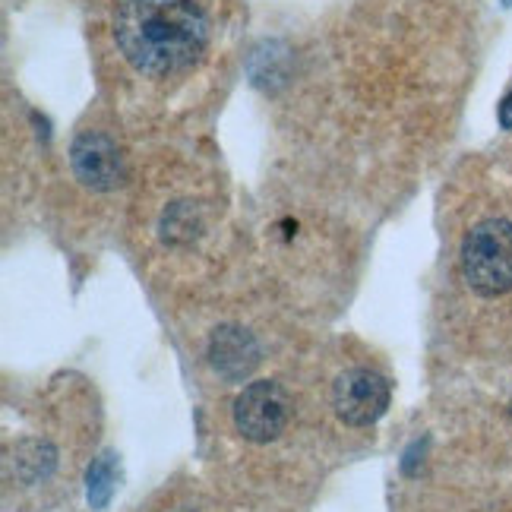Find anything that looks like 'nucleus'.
Returning a JSON list of instances; mask_svg holds the SVG:
<instances>
[{
	"instance_id": "obj_2",
	"label": "nucleus",
	"mask_w": 512,
	"mask_h": 512,
	"mask_svg": "<svg viewBox=\"0 0 512 512\" xmlns=\"http://www.w3.org/2000/svg\"><path fill=\"white\" fill-rule=\"evenodd\" d=\"M462 272L484 298L512 291V222L487 219L471 228L462 244Z\"/></svg>"
},
{
	"instance_id": "obj_1",
	"label": "nucleus",
	"mask_w": 512,
	"mask_h": 512,
	"mask_svg": "<svg viewBox=\"0 0 512 512\" xmlns=\"http://www.w3.org/2000/svg\"><path fill=\"white\" fill-rule=\"evenodd\" d=\"M114 38L127 61L149 76L193 67L209 42V23L190 0H121Z\"/></svg>"
},
{
	"instance_id": "obj_4",
	"label": "nucleus",
	"mask_w": 512,
	"mask_h": 512,
	"mask_svg": "<svg viewBox=\"0 0 512 512\" xmlns=\"http://www.w3.org/2000/svg\"><path fill=\"white\" fill-rule=\"evenodd\" d=\"M332 405H336V415L351 427L377 424L389 408V380L377 370L354 367L336 380Z\"/></svg>"
},
{
	"instance_id": "obj_9",
	"label": "nucleus",
	"mask_w": 512,
	"mask_h": 512,
	"mask_svg": "<svg viewBox=\"0 0 512 512\" xmlns=\"http://www.w3.org/2000/svg\"><path fill=\"white\" fill-rule=\"evenodd\" d=\"M509 415H512V399H509Z\"/></svg>"
},
{
	"instance_id": "obj_8",
	"label": "nucleus",
	"mask_w": 512,
	"mask_h": 512,
	"mask_svg": "<svg viewBox=\"0 0 512 512\" xmlns=\"http://www.w3.org/2000/svg\"><path fill=\"white\" fill-rule=\"evenodd\" d=\"M500 124H503L506 130H512V95L503 98V105H500Z\"/></svg>"
},
{
	"instance_id": "obj_5",
	"label": "nucleus",
	"mask_w": 512,
	"mask_h": 512,
	"mask_svg": "<svg viewBox=\"0 0 512 512\" xmlns=\"http://www.w3.org/2000/svg\"><path fill=\"white\" fill-rule=\"evenodd\" d=\"M70 162L76 177L92 190H114L124 184V159L105 133H83L73 143Z\"/></svg>"
},
{
	"instance_id": "obj_7",
	"label": "nucleus",
	"mask_w": 512,
	"mask_h": 512,
	"mask_svg": "<svg viewBox=\"0 0 512 512\" xmlns=\"http://www.w3.org/2000/svg\"><path fill=\"white\" fill-rule=\"evenodd\" d=\"M203 228L200 222V212L193 209V203H174L168 212H165V222H162V234L165 241H190L196 238V231Z\"/></svg>"
},
{
	"instance_id": "obj_6",
	"label": "nucleus",
	"mask_w": 512,
	"mask_h": 512,
	"mask_svg": "<svg viewBox=\"0 0 512 512\" xmlns=\"http://www.w3.org/2000/svg\"><path fill=\"white\" fill-rule=\"evenodd\" d=\"M209 364L222 373L225 380L238 383L260 364V345L241 326H222L209 339Z\"/></svg>"
},
{
	"instance_id": "obj_3",
	"label": "nucleus",
	"mask_w": 512,
	"mask_h": 512,
	"mask_svg": "<svg viewBox=\"0 0 512 512\" xmlns=\"http://www.w3.org/2000/svg\"><path fill=\"white\" fill-rule=\"evenodd\" d=\"M291 418L288 392L272 380H256L244 386V392L234 399V427L250 443H269L285 430Z\"/></svg>"
}]
</instances>
